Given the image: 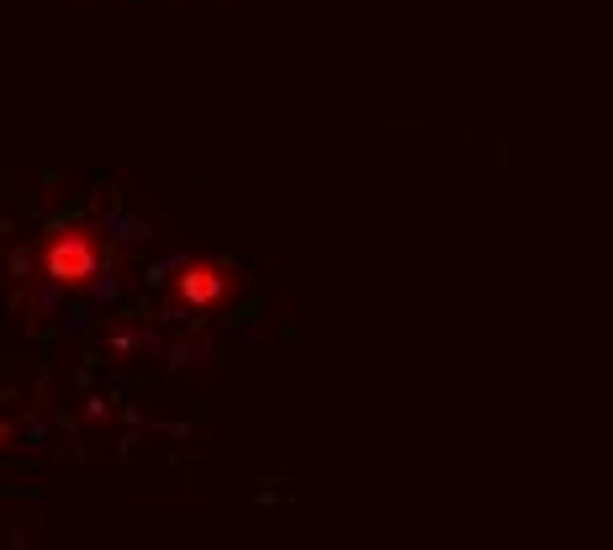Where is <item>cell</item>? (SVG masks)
<instances>
[{
    "label": "cell",
    "mask_w": 613,
    "mask_h": 550,
    "mask_svg": "<svg viewBox=\"0 0 613 550\" xmlns=\"http://www.w3.org/2000/svg\"><path fill=\"white\" fill-rule=\"evenodd\" d=\"M101 270V233L90 223H64L43 244V275L53 286H90Z\"/></svg>",
    "instance_id": "cell-1"
},
{
    "label": "cell",
    "mask_w": 613,
    "mask_h": 550,
    "mask_svg": "<svg viewBox=\"0 0 613 550\" xmlns=\"http://www.w3.org/2000/svg\"><path fill=\"white\" fill-rule=\"evenodd\" d=\"M0 445H6V424H0Z\"/></svg>",
    "instance_id": "cell-3"
},
{
    "label": "cell",
    "mask_w": 613,
    "mask_h": 550,
    "mask_svg": "<svg viewBox=\"0 0 613 550\" xmlns=\"http://www.w3.org/2000/svg\"><path fill=\"white\" fill-rule=\"evenodd\" d=\"M228 291H233V270L222 260H185L175 270V297L185 307H196V313L222 307V302H228Z\"/></svg>",
    "instance_id": "cell-2"
}]
</instances>
